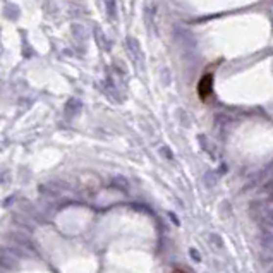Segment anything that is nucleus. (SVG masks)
Returning a JSON list of instances; mask_svg holds the SVG:
<instances>
[{"mask_svg": "<svg viewBox=\"0 0 273 273\" xmlns=\"http://www.w3.org/2000/svg\"><path fill=\"white\" fill-rule=\"evenodd\" d=\"M211 86H213V77H211V74L203 76V79H201L200 84H198V93H200V96L203 100L211 95Z\"/></svg>", "mask_w": 273, "mask_h": 273, "instance_id": "nucleus-3", "label": "nucleus"}, {"mask_svg": "<svg viewBox=\"0 0 273 273\" xmlns=\"http://www.w3.org/2000/svg\"><path fill=\"white\" fill-rule=\"evenodd\" d=\"M105 9L107 16H109L112 21L117 19V0H105Z\"/></svg>", "mask_w": 273, "mask_h": 273, "instance_id": "nucleus-5", "label": "nucleus"}, {"mask_svg": "<svg viewBox=\"0 0 273 273\" xmlns=\"http://www.w3.org/2000/svg\"><path fill=\"white\" fill-rule=\"evenodd\" d=\"M70 29H72V35L76 36V38H79V40L86 38V33H84V28H83V26L72 24V26H70Z\"/></svg>", "mask_w": 273, "mask_h": 273, "instance_id": "nucleus-6", "label": "nucleus"}, {"mask_svg": "<svg viewBox=\"0 0 273 273\" xmlns=\"http://www.w3.org/2000/svg\"><path fill=\"white\" fill-rule=\"evenodd\" d=\"M175 273H179V272H175Z\"/></svg>", "mask_w": 273, "mask_h": 273, "instance_id": "nucleus-8", "label": "nucleus"}, {"mask_svg": "<svg viewBox=\"0 0 273 273\" xmlns=\"http://www.w3.org/2000/svg\"><path fill=\"white\" fill-rule=\"evenodd\" d=\"M81 109V103L77 102V100H70L69 103H67V110L69 112H76V110H79Z\"/></svg>", "mask_w": 273, "mask_h": 273, "instance_id": "nucleus-7", "label": "nucleus"}, {"mask_svg": "<svg viewBox=\"0 0 273 273\" xmlns=\"http://www.w3.org/2000/svg\"><path fill=\"white\" fill-rule=\"evenodd\" d=\"M175 36H177V40L181 42V46L184 52H187V50H189V52L191 50H194L196 42H194V38L186 31V29H175Z\"/></svg>", "mask_w": 273, "mask_h": 273, "instance_id": "nucleus-2", "label": "nucleus"}, {"mask_svg": "<svg viewBox=\"0 0 273 273\" xmlns=\"http://www.w3.org/2000/svg\"><path fill=\"white\" fill-rule=\"evenodd\" d=\"M95 38H96V42H98V45H100V48L102 50H109L110 46H109V40H107V36H105V33H103V29L102 28H96L95 29Z\"/></svg>", "mask_w": 273, "mask_h": 273, "instance_id": "nucleus-4", "label": "nucleus"}, {"mask_svg": "<svg viewBox=\"0 0 273 273\" xmlns=\"http://www.w3.org/2000/svg\"><path fill=\"white\" fill-rule=\"evenodd\" d=\"M124 45H126L127 55H129V59L133 60L134 66L141 67V69H143V66H144V55H143V50H141L139 42H137L136 38H133V36H129V38L124 40Z\"/></svg>", "mask_w": 273, "mask_h": 273, "instance_id": "nucleus-1", "label": "nucleus"}]
</instances>
